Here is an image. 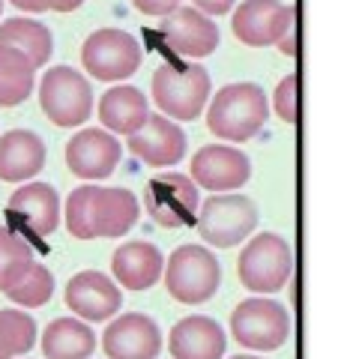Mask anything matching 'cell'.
Masks as SVG:
<instances>
[{
    "instance_id": "1",
    "label": "cell",
    "mask_w": 359,
    "mask_h": 359,
    "mask_svg": "<svg viewBox=\"0 0 359 359\" xmlns=\"http://www.w3.org/2000/svg\"><path fill=\"white\" fill-rule=\"evenodd\" d=\"M141 204L129 189L84 183L66 198V231L75 240H117L135 228Z\"/></svg>"
},
{
    "instance_id": "2",
    "label": "cell",
    "mask_w": 359,
    "mask_h": 359,
    "mask_svg": "<svg viewBox=\"0 0 359 359\" xmlns=\"http://www.w3.org/2000/svg\"><path fill=\"white\" fill-rule=\"evenodd\" d=\"M269 117V102L261 84L237 81L216 90L207 108V126L216 138L243 144L264 129Z\"/></svg>"
},
{
    "instance_id": "3",
    "label": "cell",
    "mask_w": 359,
    "mask_h": 359,
    "mask_svg": "<svg viewBox=\"0 0 359 359\" xmlns=\"http://www.w3.org/2000/svg\"><path fill=\"white\" fill-rule=\"evenodd\" d=\"M165 287L177 302L183 306H201L216 297V290L222 287V264L216 261V255L204 245H180L168 257V266L162 269Z\"/></svg>"
},
{
    "instance_id": "4",
    "label": "cell",
    "mask_w": 359,
    "mask_h": 359,
    "mask_svg": "<svg viewBox=\"0 0 359 359\" xmlns=\"http://www.w3.org/2000/svg\"><path fill=\"white\" fill-rule=\"evenodd\" d=\"M210 72L201 63H165L153 72V102L168 120H195L210 102Z\"/></svg>"
},
{
    "instance_id": "5",
    "label": "cell",
    "mask_w": 359,
    "mask_h": 359,
    "mask_svg": "<svg viewBox=\"0 0 359 359\" xmlns=\"http://www.w3.org/2000/svg\"><path fill=\"white\" fill-rule=\"evenodd\" d=\"M257 207L252 198L237 192H219L198 204L195 224L201 240L216 249H233L257 228Z\"/></svg>"
},
{
    "instance_id": "6",
    "label": "cell",
    "mask_w": 359,
    "mask_h": 359,
    "mask_svg": "<svg viewBox=\"0 0 359 359\" xmlns=\"http://www.w3.org/2000/svg\"><path fill=\"white\" fill-rule=\"evenodd\" d=\"M39 108L60 129L81 126L93 114V87L72 66H51L39 81Z\"/></svg>"
},
{
    "instance_id": "7",
    "label": "cell",
    "mask_w": 359,
    "mask_h": 359,
    "mask_svg": "<svg viewBox=\"0 0 359 359\" xmlns=\"http://www.w3.org/2000/svg\"><path fill=\"white\" fill-rule=\"evenodd\" d=\"M290 273H294V252L278 233H257L240 252L237 276L243 287H249L252 294H276L287 285Z\"/></svg>"
},
{
    "instance_id": "8",
    "label": "cell",
    "mask_w": 359,
    "mask_h": 359,
    "mask_svg": "<svg viewBox=\"0 0 359 359\" xmlns=\"http://www.w3.org/2000/svg\"><path fill=\"white\" fill-rule=\"evenodd\" d=\"M81 63L87 75L102 84L126 81L141 66V45L120 27H99L81 45Z\"/></svg>"
},
{
    "instance_id": "9",
    "label": "cell",
    "mask_w": 359,
    "mask_h": 359,
    "mask_svg": "<svg viewBox=\"0 0 359 359\" xmlns=\"http://www.w3.org/2000/svg\"><path fill=\"white\" fill-rule=\"evenodd\" d=\"M231 332L240 341V347L269 353V351H278L287 341L290 314L282 302L252 297V299H243L231 311Z\"/></svg>"
},
{
    "instance_id": "10",
    "label": "cell",
    "mask_w": 359,
    "mask_h": 359,
    "mask_svg": "<svg viewBox=\"0 0 359 359\" xmlns=\"http://www.w3.org/2000/svg\"><path fill=\"white\" fill-rule=\"evenodd\" d=\"M198 186L192 177L168 171L153 177L147 189H144V210L147 216L159 224V228H183V224L195 222L198 212Z\"/></svg>"
},
{
    "instance_id": "11",
    "label": "cell",
    "mask_w": 359,
    "mask_h": 359,
    "mask_svg": "<svg viewBox=\"0 0 359 359\" xmlns=\"http://www.w3.org/2000/svg\"><path fill=\"white\" fill-rule=\"evenodd\" d=\"M294 27V6L282 0H243L231 13V30L243 45L266 48Z\"/></svg>"
},
{
    "instance_id": "12",
    "label": "cell",
    "mask_w": 359,
    "mask_h": 359,
    "mask_svg": "<svg viewBox=\"0 0 359 359\" xmlns=\"http://www.w3.org/2000/svg\"><path fill=\"white\" fill-rule=\"evenodd\" d=\"M162 39L168 48L180 57L189 60H204L219 48V27L210 15L198 13L195 6H177L174 13H168L159 25Z\"/></svg>"
},
{
    "instance_id": "13",
    "label": "cell",
    "mask_w": 359,
    "mask_h": 359,
    "mask_svg": "<svg viewBox=\"0 0 359 359\" xmlns=\"http://www.w3.org/2000/svg\"><path fill=\"white\" fill-rule=\"evenodd\" d=\"M252 162L249 156L228 147V144H207L192 156V183L201 189L219 192H237L249 183Z\"/></svg>"
},
{
    "instance_id": "14",
    "label": "cell",
    "mask_w": 359,
    "mask_h": 359,
    "mask_svg": "<svg viewBox=\"0 0 359 359\" xmlns=\"http://www.w3.org/2000/svg\"><path fill=\"white\" fill-rule=\"evenodd\" d=\"M66 306L75 318L90 320V323H102L111 320L123 306L120 285L111 276L99 273V269H81L78 276L69 278L66 285Z\"/></svg>"
},
{
    "instance_id": "15",
    "label": "cell",
    "mask_w": 359,
    "mask_h": 359,
    "mask_svg": "<svg viewBox=\"0 0 359 359\" xmlns=\"http://www.w3.org/2000/svg\"><path fill=\"white\" fill-rule=\"evenodd\" d=\"M102 351L108 359H156L162 351V330L150 314L126 311L105 327Z\"/></svg>"
},
{
    "instance_id": "16",
    "label": "cell",
    "mask_w": 359,
    "mask_h": 359,
    "mask_svg": "<svg viewBox=\"0 0 359 359\" xmlns=\"http://www.w3.org/2000/svg\"><path fill=\"white\" fill-rule=\"evenodd\" d=\"M120 141L102 129H81L66 141V168L78 180H108L120 165Z\"/></svg>"
},
{
    "instance_id": "17",
    "label": "cell",
    "mask_w": 359,
    "mask_h": 359,
    "mask_svg": "<svg viewBox=\"0 0 359 359\" xmlns=\"http://www.w3.org/2000/svg\"><path fill=\"white\" fill-rule=\"evenodd\" d=\"M129 153L150 168H171L186 156V132L165 114H150L126 141Z\"/></svg>"
},
{
    "instance_id": "18",
    "label": "cell",
    "mask_w": 359,
    "mask_h": 359,
    "mask_svg": "<svg viewBox=\"0 0 359 359\" xmlns=\"http://www.w3.org/2000/svg\"><path fill=\"white\" fill-rule=\"evenodd\" d=\"M168 351L174 359H222L228 351V335L207 314H192L174 323Z\"/></svg>"
},
{
    "instance_id": "19",
    "label": "cell",
    "mask_w": 359,
    "mask_h": 359,
    "mask_svg": "<svg viewBox=\"0 0 359 359\" xmlns=\"http://www.w3.org/2000/svg\"><path fill=\"white\" fill-rule=\"evenodd\" d=\"M165 257L156 243L129 240L111 255V273L126 290H150L162 278Z\"/></svg>"
},
{
    "instance_id": "20",
    "label": "cell",
    "mask_w": 359,
    "mask_h": 359,
    "mask_svg": "<svg viewBox=\"0 0 359 359\" xmlns=\"http://www.w3.org/2000/svg\"><path fill=\"white\" fill-rule=\"evenodd\" d=\"M9 216H15L36 233L51 237L60 228V195L48 183H25L9 198Z\"/></svg>"
},
{
    "instance_id": "21",
    "label": "cell",
    "mask_w": 359,
    "mask_h": 359,
    "mask_svg": "<svg viewBox=\"0 0 359 359\" xmlns=\"http://www.w3.org/2000/svg\"><path fill=\"white\" fill-rule=\"evenodd\" d=\"M45 168V141L30 129H9L0 135V180L25 183Z\"/></svg>"
},
{
    "instance_id": "22",
    "label": "cell",
    "mask_w": 359,
    "mask_h": 359,
    "mask_svg": "<svg viewBox=\"0 0 359 359\" xmlns=\"http://www.w3.org/2000/svg\"><path fill=\"white\" fill-rule=\"evenodd\" d=\"M147 117H150L147 96L132 84L108 87L102 93V99H99V120H102V126L108 132L132 135L144 126Z\"/></svg>"
},
{
    "instance_id": "23",
    "label": "cell",
    "mask_w": 359,
    "mask_h": 359,
    "mask_svg": "<svg viewBox=\"0 0 359 359\" xmlns=\"http://www.w3.org/2000/svg\"><path fill=\"white\" fill-rule=\"evenodd\" d=\"M96 351V332L81 318H54L42 332L45 359H90Z\"/></svg>"
},
{
    "instance_id": "24",
    "label": "cell",
    "mask_w": 359,
    "mask_h": 359,
    "mask_svg": "<svg viewBox=\"0 0 359 359\" xmlns=\"http://www.w3.org/2000/svg\"><path fill=\"white\" fill-rule=\"evenodd\" d=\"M0 45H9V48L21 51L25 57L36 66H45L54 54V36L51 30L42 25L36 18H25V15H15V18H6L0 21Z\"/></svg>"
},
{
    "instance_id": "25",
    "label": "cell",
    "mask_w": 359,
    "mask_h": 359,
    "mask_svg": "<svg viewBox=\"0 0 359 359\" xmlns=\"http://www.w3.org/2000/svg\"><path fill=\"white\" fill-rule=\"evenodd\" d=\"M36 84V66L25 54L0 45V108H15L33 93Z\"/></svg>"
},
{
    "instance_id": "26",
    "label": "cell",
    "mask_w": 359,
    "mask_h": 359,
    "mask_svg": "<svg viewBox=\"0 0 359 359\" xmlns=\"http://www.w3.org/2000/svg\"><path fill=\"white\" fill-rule=\"evenodd\" d=\"M33 344H36V320L21 309H0V356H21Z\"/></svg>"
},
{
    "instance_id": "27",
    "label": "cell",
    "mask_w": 359,
    "mask_h": 359,
    "mask_svg": "<svg viewBox=\"0 0 359 359\" xmlns=\"http://www.w3.org/2000/svg\"><path fill=\"white\" fill-rule=\"evenodd\" d=\"M33 261H36V257H33L30 245L21 237H15L9 228H0V290H4V294L25 278Z\"/></svg>"
},
{
    "instance_id": "28",
    "label": "cell",
    "mask_w": 359,
    "mask_h": 359,
    "mask_svg": "<svg viewBox=\"0 0 359 359\" xmlns=\"http://www.w3.org/2000/svg\"><path fill=\"white\" fill-rule=\"evenodd\" d=\"M51 294H54V276H51V269L42 266L39 261H33L25 278L6 290V297L21 309H39L51 299Z\"/></svg>"
},
{
    "instance_id": "29",
    "label": "cell",
    "mask_w": 359,
    "mask_h": 359,
    "mask_svg": "<svg viewBox=\"0 0 359 359\" xmlns=\"http://www.w3.org/2000/svg\"><path fill=\"white\" fill-rule=\"evenodd\" d=\"M297 75H285L276 87V114L282 117L285 123H294L299 120V111H297Z\"/></svg>"
},
{
    "instance_id": "30",
    "label": "cell",
    "mask_w": 359,
    "mask_h": 359,
    "mask_svg": "<svg viewBox=\"0 0 359 359\" xmlns=\"http://www.w3.org/2000/svg\"><path fill=\"white\" fill-rule=\"evenodd\" d=\"M135 9L144 15H156V18H165L168 13H174L180 6V0H132Z\"/></svg>"
},
{
    "instance_id": "31",
    "label": "cell",
    "mask_w": 359,
    "mask_h": 359,
    "mask_svg": "<svg viewBox=\"0 0 359 359\" xmlns=\"http://www.w3.org/2000/svg\"><path fill=\"white\" fill-rule=\"evenodd\" d=\"M233 4H237V0H192V6L198 9V13H204L210 18H219L224 13H231Z\"/></svg>"
},
{
    "instance_id": "32",
    "label": "cell",
    "mask_w": 359,
    "mask_h": 359,
    "mask_svg": "<svg viewBox=\"0 0 359 359\" xmlns=\"http://www.w3.org/2000/svg\"><path fill=\"white\" fill-rule=\"evenodd\" d=\"M15 9H21V13H48L54 0H9Z\"/></svg>"
},
{
    "instance_id": "33",
    "label": "cell",
    "mask_w": 359,
    "mask_h": 359,
    "mask_svg": "<svg viewBox=\"0 0 359 359\" xmlns=\"http://www.w3.org/2000/svg\"><path fill=\"white\" fill-rule=\"evenodd\" d=\"M276 45H278V48H282V51L287 54V57H297V42H294V27H290V30H287V33H285V36H282V39H278Z\"/></svg>"
},
{
    "instance_id": "34",
    "label": "cell",
    "mask_w": 359,
    "mask_h": 359,
    "mask_svg": "<svg viewBox=\"0 0 359 359\" xmlns=\"http://www.w3.org/2000/svg\"><path fill=\"white\" fill-rule=\"evenodd\" d=\"M81 4H84V0H54L51 9H54V13H75Z\"/></svg>"
},
{
    "instance_id": "35",
    "label": "cell",
    "mask_w": 359,
    "mask_h": 359,
    "mask_svg": "<svg viewBox=\"0 0 359 359\" xmlns=\"http://www.w3.org/2000/svg\"><path fill=\"white\" fill-rule=\"evenodd\" d=\"M233 359H261V356H233Z\"/></svg>"
},
{
    "instance_id": "36",
    "label": "cell",
    "mask_w": 359,
    "mask_h": 359,
    "mask_svg": "<svg viewBox=\"0 0 359 359\" xmlns=\"http://www.w3.org/2000/svg\"><path fill=\"white\" fill-rule=\"evenodd\" d=\"M0 13H4V0H0Z\"/></svg>"
},
{
    "instance_id": "37",
    "label": "cell",
    "mask_w": 359,
    "mask_h": 359,
    "mask_svg": "<svg viewBox=\"0 0 359 359\" xmlns=\"http://www.w3.org/2000/svg\"><path fill=\"white\" fill-rule=\"evenodd\" d=\"M0 359H4V356H0Z\"/></svg>"
}]
</instances>
